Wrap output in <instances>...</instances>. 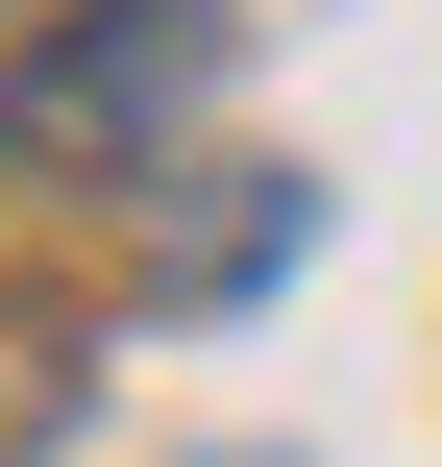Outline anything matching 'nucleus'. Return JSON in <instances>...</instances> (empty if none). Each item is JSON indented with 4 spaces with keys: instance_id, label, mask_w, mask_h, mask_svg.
Segmentation results:
<instances>
[{
    "instance_id": "1",
    "label": "nucleus",
    "mask_w": 442,
    "mask_h": 467,
    "mask_svg": "<svg viewBox=\"0 0 442 467\" xmlns=\"http://www.w3.org/2000/svg\"><path fill=\"white\" fill-rule=\"evenodd\" d=\"M197 49H221L197 0H98L74 49H25V74H0V148H49V172H98V148H148V123L197 99Z\"/></svg>"
}]
</instances>
